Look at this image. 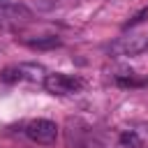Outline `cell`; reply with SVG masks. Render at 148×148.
<instances>
[{
    "label": "cell",
    "instance_id": "cell-9",
    "mask_svg": "<svg viewBox=\"0 0 148 148\" xmlns=\"http://www.w3.org/2000/svg\"><path fill=\"white\" fill-rule=\"evenodd\" d=\"M146 49H148V39H146Z\"/></svg>",
    "mask_w": 148,
    "mask_h": 148
},
{
    "label": "cell",
    "instance_id": "cell-3",
    "mask_svg": "<svg viewBox=\"0 0 148 148\" xmlns=\"http://www.w3.org/2000/svg\"><path fill=\"white\" fill-rule=\"evenodd\" d=\"M141 49H146V42H141V39H136V37H125L123 42H118V44L113 46V51H116V53H123V56H134V53H139Z\"/></svg>",
    "mask_w": 148,
    "mask_h": 148
},
{
    "label": "cell",
    "instance_id": "cell-6",
    "mask_svg": "<svg viewBox=\"0 0 148 148\" xmlns=\"http://www.w3.org/2000/svg\"><path fill=\"white\" fill-rule=\"evenodd\" d=\"M120 143L125 148H141V139L136 132H123L120 134Z\"/></svg>",
    "mask_w": 148,
    "mask_h": 148
},
{
    "label": "cell",
    "instance_id": "cell-4",
    "mask_svg": "<svg viewBox=\"0 0 148 148\" xmlns=\"http://www.w3.org/2000/svg\"><path fill=\"white\" fill-rule=\"evenodd\" d=\"M23 79H30V81H37V79H46L44 74V67L42 65H18Z\"/></svg>",
    "mask_w": 148,
    "mask_h": 148
},
{
    "label": "cell",
    "instance_id": "cell-5",
    "mask_svg": "<svg viewBox=\"0 0 148 148\" xmlns=\"http://www.w3.org/2000/svg\"><path fill=\"white\" fill-rule=\"evenodd\" d=\"M28 46H32V49H56V46H60V39H58V37H42V39H30V42H28Z\"/></svg>",
    "mask_w": 148,
    "mask_h": 148
},
{
    "label": "cell",
    "instance_id": "cell-1",
    "mask_svg": "<svg viewBox=\"0 0 148 148\" xmlns=\"http://www.w3.org/2000/svg\"><path fill=\"white\" fill-rule=\"evenodd\" d=\"M25 134L35 141V143H42V146H49L58 139V125L53 120H46V118H37V120H30L28 127H25Z\"/></svg>",
    "mask_w": 148,
    "mask_h": 148
},
{
    "label": "cell",
    "instance_id": "cell-2",
    "mask_svg": "<svg viewBox=\"0 0 148 148\" xmlns=\"http://www.w3.org/2000/svg\"><path fill=\"white\" fill-rule=\"evenodd\" d=\"M44 88L49 92H53V95H72V92H76L81 88V81L74 79V76H67V74L56 72V74H46Z\"/></svg>",
    "mask_w": 148,
    "mask_h": 148
},
{
    "label": "cell",
    "instance_id": "cell-8",
    "mask_svg": "<svg viewBox=\"0 0 148 148\" xmlns=\"http://www.w3.org/2000/svg\"><path fill=\"white\" fill-rule=\"evenodd\" d=\"M143 16H148V9H141V12H139V14H136V16H134V18L130 21V25H132V23H139V21H141Z\"/></svg>",
    "mask_w": 148,
    "mask_h": 148
},
{
    "label": "cell",
    "instance_id": "cell-7",
    "mask_svg": "<svg viewBox=\"0 0 148 148\" xmlns=\"http://www.w3.org/2000/svg\"><path fill=\"white\" fill-rule=\"evenodd\" d=\"M0 79H2L5 83H14V81H21V79H23V74H21V69H18V67H7V69H2Z\"/></svg>",
    "mask_w": 148,
    "mask_h": 148
}]
</instances>
